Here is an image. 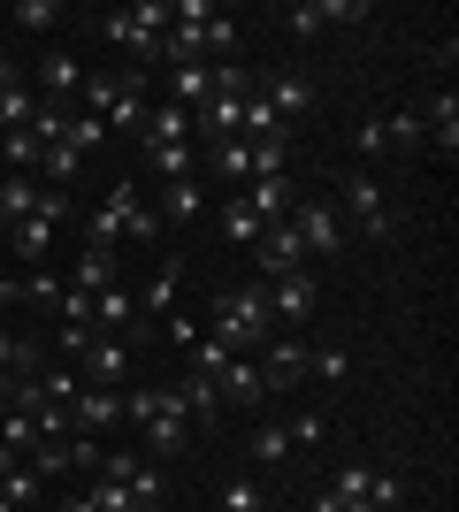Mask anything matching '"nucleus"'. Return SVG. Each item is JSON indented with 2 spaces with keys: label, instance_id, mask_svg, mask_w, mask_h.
Wrapping results in <instances>:
<instances>
[{
  "label": "nucleus",
  "instance_id": "obj_38",
  "mask_svg": "<svg viewBox=\"0 0 459 512\" xmlns=\"http://www.w3.org/2000/svg\"><path fill=\"white\" fill-rule=\"evenodd\" d=\"M383 130H391V153H421V146H429L421 115H383Z\"/></svg>",
  "mask_w": 459,
  "mask_h": 512
},
{
  "label": "nucleus",
  "instance_id": "obj_1",
  "mask_svg": "<svg viewBox=\"0 0 459 512\" xmlns=\"http://www.w3.org/2000/svg\"><path fill=\"white\" fill-rule=\"evenodd\" d=\"M207 337H215L222 352H253V360H261V344L276 337L268 291H261V283H230V291L215 299V321H207Z\"/></svg>",
  "mask_w": 459,
  "mask_h": 512
},
{
  "label": "nucleus",
  "instance_id": "obj_47",
  "mask_svg": "<svg viewBox=\"0 0 459 512\" xmlns=\"http://www.w3.org/2000/svg\"><path fill=\"white\" fill-rule=\"evenodd\" d=\"M8 85H23V69H16V54L0 46V92H8Z\"/></svg>",
  "mask_w": 459,
  "mask_h": 512
},
{
  "label": "nucleus",
  "instance_id": "obj_45",
  "mask_svg": "<svg viewBox=\"0 0 459 512\" xmlns=\"http://www.w3.org/2000/svg\"><path fill=\"white\" fill-rule=\"evenodd\" d=\"M161 337H169V344H176V352H192V344H199V337H207V329H199V321H192V314H169V321H161Z\"/></svg>",
  "mask_w": 459,
  "mask_h": 512
},
{
  "label": "nucleus",
  "instance_id": "obj_40",
  "mask_svg": "<svg viewBox=\"0 0 459 512\" xmlns=\"http://www.w3.org/2000/svg\"><path fill=\"white\" fill-rule=\"evenodd\" d=\"M85 497H92V512H138V497L123 490V482H100V474H92V490H85Z\"/></svg>",
  "mask_w": 459,
  "mask_h": 512
},
{
  "label": "nucleus",
  "instance_id": "obj_21",
  "mask_svg": "<svg viewBox=\"0 0 459 512\" xmlns=\"http://www.w3.org/2000/svg\"><path fill=\"white\" fill-rule=\"evenodd\" d=\"M115 276H123V260H115V253H100V245H85V253H77V283H69V291L100 299V291H108Z\"/></svg>",
  "mask_w": 459,
  "mask_h": 512
},
{
  "label": "nucleus",
  "instance_id": "obj_42",
  "mask_svg": "<svg viewBox=\"0 0 459 512\" xmlns=\"http://www.w3.org/2000/svg\"><path fill=\"white\" fill-rule=\"evenodd\" d=\"M138 467H146L138 451H108V444H100V467H92V474H100V482H131Z\"/></svg>",
  "mask_w": 459,
  "mask_h": 512
},
{
  "label": "nucleus",
  "instance_id": "obj_20",
  "mask_svg": "<svg viewBox=\"0 0 459 512\" xmlns=\"http://www.w3.org/2000/svg\"><path fill=\"white\" fill-rule=\"evenodd\" d=\"M8 245H16V260H23V268H39V260L54 253V222L23 214V222H8Z\"/></svg>",
  "mask_w": 459,
  "mask_h": 512
},
{
  "label": "nucleus",
  "instance_id": "obj_27",
  "mask_svg": "<svg viewBox=\"0 0 459 512\" xmlns=\"http://www.w3.org/2000/svg\"><path fill=\"white\" fill-rule=\"evenodd\" d=\"M222 237H230V245H245V253L261 245V214L245 207V192H238V199H222Z\"/></svg>",
  "mask_w": 459,
  "mask_h": 512
},
{
  "label": "nucleus",
  "instance_id": "obj_28",
  "mask_svg": "<svg viewBox=\"0 0 459 512\" xmlns=\"http://www.w3.org/2000/svg\"><path fill=\"white\" fill-rule=\"evenodd\" d=\"M207 169L230 176V184H253V146H245V138H222V146L207 153Z\"/></svg>",
  "mask_w": 459,
  "mask_h": 512
},
{
  "label": "nucleus",
  "instance_id": "obj_36",
  "mask_svg": "<svg viewBox=\"0 0 459 512\" xmlns=\"http://www.w3.org/2000/svg\"><path fill=\"white\" fill-rule=\"evenodd\" d=\"M253 146V138H245ZM253 176H291V138H261L253 146Z\"/></svg>",
  "mask_w": 459,
  "mask_h": 512
},
{
  "label": "nucleus",
  "instance_id": "obj_9",
  "mask_svg": "<svg viewBox=\"0 0 459 512\" xmlns=\"http://www.w3.org/2000/svg\"><path fill=\"white\" fill-rule=\"evenodd\" d=\"M176 291H184V260L169 253V260L146 276V291H138V321H146V329H161V321L176 314Z\"/></svg>",
  "mask_w": 459,
  "mask_h": 512
},
{
  "label": "nucleus",
  "instance_id": "obj_10",
  "mask_svg": "<svg viewBox=\"0 0 459 512\" xmlns=\"http://www.w3.org/2000/svg\"><path fill=\"white\" fill-rule=\"evenodd\" d=\"M261 100L276 107V123H284V130H299L306 107H314V77H306V69H284V77H268V85H261Z\"/></svg>",
  "mask_w": 459,
  "mask_h": 512
},
{
  "label": "nucleus",
  "instance_id": "obj_14",
  "mask_svg": "<svg viewBox=\"0 0 459 512\" xmlns=\"http://www.w3.org/2000/svg\"><path fill=\"white\" fill-rule=\"evenodd\" d=\"M85 77H92V69L77 62V54H62V46H54V54H46V62H39V85H31V92H39V100H54V107H62L69 92H85Z\"/></svg>",
  "mask_w": 459,
  "mask_h": 512
},
{
  "label": "nucleus",
  "instance_id": "obj_26",
  "mask_svg": "<svg viewBox=\"0 0 459 512\" xmlns=\"http://www.w3.org/2000/svg\"><path fill=\"white\" fill-rule=\"evenodd\" d=\"M138 138H176V146H192V115L184 107H146V123H138Z\"/></svg>",
  "mask_w": 459,
  "mask_h": 512
},
{
  "label": "nucleus",
  "instance_id": "obj_16",
  "mask_svg": "<svg viewBox=\"0 0 459 512\" xmlns=\"http://www.w3.org/2000/svg\"><path fill=\"white\" fill-rule=\"evenodd\" d=\"M245 207L261 214V230H268V222H284V214L299 207V184H291V176H253V184H245Z\"/></svg>",
  "mask_w": 459,
  "mask_h": 512
},
{
  "label": "nucleus",
  "instance_id": "obj_7",
  "mask_svg": "<svg viewBox=\"0 0 459 512\" xmlns=\"http://www.w3.org/2000/svg\"><path fill=\"white\" fill-rule=\"evenodd\" d=\"M131 207H138V184L131 176H123V184H115L108 199H100V207L85 214V245H100V253H115V245H123V230H131Z\"/></svg>",
  "mask_w": 459,
  "mask_h": 512
},
{
  "label": "nucleus",
  "instance_id": "obj_3",
  "mask_svg": "<svg viewBox=\"0 0 459 512\" xmlns=\"http://www.w3.org/2000/svg\"><path fill=\"white\" fill-rule=\"evenodd\" d=\"M337 199H345L337 214H352L368 237H391V230H398V207L383 199V184H375L368 169H345V176H337Z\"/></svg>",
  "mask_w": 459,
  "mask_h": 512
},
{
  "label": "nucleus",
  "instance_id": "obj_8",
  "mask_svg": "<svg viewBox=\"0 0 459 512\" xmlns=\"http://www.w3.org/2000/svg\"><path fill=\"white\" fill-rule=\"evenodd\" d=\"M253 268H261V283L291 276V268H314V260H306V245H299V230H291V214L261 230V245H253Z\"/></svg>",
  "mask_w": 459,
  "mask_h": 512
},
{
  "label": "nucleus",
  "instance_id": "obj_4",
  "mask_svg": "<svg viewBox=\"0 0 459 512\" xmlns=\"http://www.w3.org/2000/svg\"><path fill=\"white\" fill-rule=\"evenodd\" d=\"M261 291H268V314H276V337H284V329H306L314 306H322V276H314V268H291V276L261 283Z\"/></svg>",
  "mask_w": 459,
  "mask_h": 512
},
{
  "label": "nucleus",
  "instance_id": "obj_15",
  "mask_svg": "<svg viewBox=\"0 0 459 512\" xmlns=\"http://www.w3.org/2000/svg\"><path fill=\"white\" fill-rule=\"evenodd\" d=\"M421 130H429V146L452 161L459 153V92L444 85V92H429V107H421Z\"/></svg>",
  "mask_w": 459,
  "mask_h": 512
},
{
  "label": "nucleus",
  "instance_id": "obj_6",
  "mask_svg": "<svg viewBox=\"0 0 459 512\" xmlns=\"http://www.w3.org/2000/svg\"><path fill=\"white\" fill-rule=\"evenodd\" d=\"M77 375H85L92 390H123L131 383V337H92L85 352H77Z\"/></svg>",
  "mask_w": 459,
  "mask_h": 512
},
{
  "label": "nucleus",
  "instance_id": "obj_44",
  "mask_svg": "<svg viewBox=\"0 0 459 512\" xmlns=\"http://www.w3.org/2000/svg\"><path fill=\"white\" fill-rule=\"evenodd\" d=\"M291 451H314V444H322V413H314V406H306V413H291Z\"/></svg>",
  "mask_w": 459,
  "mask_h": 512
},
{
  "label": "nucleus",
  "instance_id": "obj_19",
  "mask_svg": "<svg viewBox=\"0 0 459 512\" xmlns=\"http://www.w3.org/2000/svg\"><path fill=\"white\" fill-rule=\"evenodd\" d=\"M138 436H146L153 459H176V451L192 444V421H184V413H153V421H138Z\"/></svg>",
  "mask_w": 459,
  "mask_h": 512
},
{
  "label": "nucleus",
  "instance_id": "obj_17",
  "mask_svg": "<svg viewBox=\"0 0 459 512\" xmlns=\"http://www.w3.org/2000/svg\"><path fill=\"white\" fill-rule=\"evenodd\" d=\"M207 100H215V69H207V62H176V69H169V107L199 115Z\"/></svg>",
  "mask_w": 459,
  "mask_h": 512
},
{
  "label": "nucleus",
  "instance_id": "obj_18",
  "mask_svg": "<svg viewBox=\"0 0 459 512\" xmlns=\"http://www.w3.org/2000/svg\"><path fill=\"white\" fill-rule=\"evenodd\" d=\"M261 375H268V390H291L306 375V344L299 337H268L261 344Z\"/></svg>",
  "mask_w": 459,
  "mask_h": 512
},
{
  "label": "nucleus",
  "instance_id": "obj_24",
  "mask_svg": "<svg viewBox=\"0 0 459 512\" xmlns=\"http://www.w3.org/2000/svg\"><path fill=\"white\" fill-rule=\"evenodd\" d=\"M146 169L161 176V184H176V176H199V169H192V146H176V138H146Z\"/></svg>",
  "mask_w": 459,
  "mask_h": 512
},
{
  "label": "nucleus",
  "instance_id": "obj_23",
  "mask_svg": "<svg viewBox=\"0 0 459 512\" xmlns=\"http://www.w3.org/2000/svg\"><path fill=\"white\" fill-rule=\"evenodd\" d=\"M39 176H0V230H8V222H23V214H39Z\"/></svg>",
  "mask_w": 459,
  "mask_h": 512
},
{
  "label": "nucleus",
  "instance_id": "obj_31",
  "mask_svg": "<svg viewBox=\"0 0 459 512\" xmlns=\"http://www.w3.org/2000/svg\"><path fill=\"white\" fill-rule=\"evenodd\" d=\"M306 375H322V383H345V375H352V344H314V352H306Z\"/></svg>",
  "mask_w": 459,
  "mask_h": 512
},
{
  "label": "nucleus",
  "instance_id": "obj_49",
  "mask_svg": "<svg viewBox=\"0 0 459 512\" xmlns=\"http://www.w3.org/2000/svg\"><path fill=\"white\" fill-rule=\"evenodd\" d=\"M0 512H16V505H8V497H0Z\"/></svg>",
  "mask_w": 459,
  "mask_h": 512
},
{
  "label": "nucleus",
  "instance_id": "obj_32",
  "mask_svg": "<svg viewBox=\"0 0 459 512\" xmlns=\"http://www.w3.org/2000/svg\"><path fill=\"white\" fill-rule=\"evenodd\" d=\"M62 16H69L62 0H16V8H8V23H16V31H54Z\"/></svg>",
  "mask_w": 459,
  "mask_h": 512
},
{
  "label": "nucleus",
  "instance_id": "obj_48",
  "mask_svg": "<svg viewBox=\"0 0 459 512\" xmlns=\"http://www.w3.org/2000/svg\"><path fill=\"white\" fill-rule=\"evenodd\" d=\"M54 512H92V497L77 490V497H62V505H54Z\"/></svg>",
  "mask_w": 459,
  "mask_h": 512
},
{
  "label": "nucleus",
  "instance_id": "obj_25",
  "mask_svg": "<svg viewBox=\"0 0 459 512\" xmlns=\"http://www.w3.org/2000/svg\"><path fill=\"white\" fill-rule=\"evenodd\" d=\"M0 497H8L16 512H39V505H46V474H31V467L16 459V467L0 474Z\"/></svg>",
  "mask_w": 459,
  "mask_h": 512
},
{
  "label": "nucleus",
  "instance_id": "obj_12",
  "mask_svg": "<svg viewBox=\"0 0 459 512\" xmlns=\"http://www.w3.org/2000/svg\"><path fill=\"white\" fill-rule=\"evenodd\" d=\"M123 421V390H77V398H69V428H77V436H108V428Z\"/></svg>",
  "mask_w": 459,
  "mask_h": 512
},
{
  "label": "nucleus",
  "instance_id": "obj_37",
  "mask_svg": "<svg viewBox=\"0 0 459 512\" xmlns=\"http://www.w3.org/2000/svg\"><path fill=\"white\" fill-rule=\"evenodd\" d=\"M199 54H222V62L238 54V23L222 16V8H215V16H207V31H199Z\"/></svg>",
  "mask_w": 459,
  "mask_h": 512
},
{
  "label": "nucleus",
  "instance_id": "obj_5",
  "mask_svg": "<svg viewBox=\"0 0 459 512\" xmlns=\"http://www.w3.org/2000/svg\"><path fill=\"white\" fill-rule=\"evenodd\" d=\"M291 230H299L306 260H329V253H345V214L329 207V199H299V207H291Z\"/></svg>",
  "mask_w": 459,
  "mask_h": 512
},
{
  "label": "nucleus",
  "instance_id": "obj_43",
  "mask_svg": "<svg viewBox=\"0 0 459 512\" xmlns=\"http://www.w3.org/2000/svg\"><path fill=\"white\" fill-rule=\"evenodd\" d=\"M352 153H368V161H375V153H391V130H383V115H368V123L352 130Z\"/></svg>",
  "mask_w": 459,
  "mask_h": 512
},
{
  "label": "nucleus",
  "instance_id": "obj_41",
  "mask_svg": "<svg viewBox=\"0 0 459 512\" xmlns=\"http://www.w3.org/2000/svg\"><path fill=\"white\" fill-rule=\"evenodd\" d=\"M100 138H108V123H100V115H69V130H62V146H77V153H92Z\"/></svg>",
  "mask_w": 459,
  "mask_h": 512
},
{
  "label": "nucleus",
  "instance_id": "obj_35",
  "mask_svg": "<svg viewBox=\"0 0 459 512\" xmlns=\"http://www.w3.org/2000/svg\"><path fill=\"white\" fill-rule=\"evenodd\" d=\"M253 451H261V467H284V459H291V428L261 421V428H253Z\"/></svg>",
  "mask_w": 459,
  "mask_h": 512
},
{
  "label": "nucleus",
  "instance_id": "obj_29",
  "mask_svg": "<svg viewBox=\"0 0 459 512\" xmlns=\"http://www.w3.org/2000/svg\"><path fill=\"white\" fill-rule=\"evenodd\" d=\"M0 375H39V344L23 329H0Z\"/></svg>",
  "mask_w": 459,
  "mask_h": 512
},
{
  "label": "nucleus",
  "instance_id": "obj_34",
  "mask_svg": "<svg viewBox=\"0 0 459 512\" xmlns=\"http://www.w3.org/2000/svg\"><path fill=\"white\" fill-rule=\"evenodd\" d=\"M0 444L16 451V459H31V444H39V421H31V413H16V406H8V413H0Z\"/></svg>",
  "mask_w": 459,
  "mask_h": 512
},
{
  "label": "nucleus",
  "instance_id": "obj_33",
  "mask_svg": "<svg viewBox=\"0 0 459 512\" xmlns=\"http://www.w3.org/2000/svg\"><path fill=\"white\" fill-rule=\"evenodd\" d=\"M123 490L138 497V512H161V505H169V482H161V467H153V459L131 474V482H123Z\"/></svg>",
  "mask_w": 459,
  "mask_h": 512
},
{
  "label": "nucleus",
  "instance_id": "obj_39",
  "mask_svg": "<svg viewBox=\"0 0 459 512\" xmlns=\"http://www.w3.org/2000/svg\"><path fill=\"white\" fill-rule=\"evenodd\" d=\"M215 505H222V512H261V482H253V474H238V482H222Z\"/></svg>",
  "mask_w": 459,
  "mask_h": 512
},
{
  "label": "nucleus",
  "instance_id": "obj_30",
  "mask_svg": "<svg viewBox=\"0 0 459 512\" xmlns=\"http://www.w3.org/2000/svg\"><path fill=\"white\" fill-rule=\"evenodd\" d=\"M31 115H39V92H31V77H23V85L0 92V130H31Z\"/></svg>",
  "mask_w": 459,
  "mask_h": 512
},
{
  "label": "nucleus",
  "instance_id": "obj_50",
  "mask_svg": "<svg viewBox=\"0 0 459 512\" xmlns=\"http://www.w3.org/2000/svg\"><path fill=\"white\" fill-rule=\"evenodd\" d=\"M161 512H169V505H161Z\"/></svg>",
  "mask_w": 459,
  "mask_h": 512
},
{
  "label": "nucleus",
  "instance_id": "obj_13",
  "mask_svg": "<svg viewBox=\"0 0 459 512\" xmlns=\"http://www.w3.org/2000/svg\"><path fill=\"white\" fill-rule=\"evenodd\" d=\"M360 16H368V0H291L284 8V23L299 31V39H314L322 23H360Z\"/></svg>",
  "mask_w": 459,
  "mask_h": 512
},
{
  "label": "nucleus",
  "instance_id": "obj_46",
  "mask_svg": "<svg viewBox=\"0 0 459 512\" xmlns=\"http://www.w3.org/2000/svg\"><path fill=\"white\" fill-rule=\"evenodd\" d=\"M123 237H131V245H153V237H161V214L138 199V207H131V230H123Z\"/></svg>",
  "mask_w": 459,
  "mask_h": 512
},
{
  "label": "nucleus",
  "instance_id": "obj_11",
  "mask_svg": "<svg viewBox=\"0 0 459 512\" xmlns=\"http://www.w3.org/2000/svg\"><path fill=\"white\" fill-rule=\"evenodd\" d=\"M215 390H222V406H261V398H268V375H261L253 352H230L222 375H215Z\"/></svg>",
  "mask_w": 459,
  "mask_h": 512
},
{
  "label": "nucleus",
  "instance_id": "obj_22",
  "mask_svg": "<svg viewBox=\"0 0 459 512\" xmlns=\"http://www.w3.org/2000/svg\"><path fill=\"white\" fill-rule=\"evenodd\" d=\"M199 207H207V199H199V176H176V184H161V230H169V222H199Z\"/></svg>",
  "mask_w": 459,
  "mask_h": 512
},
{
  "label": "nucleus",
  "instance_id": "obj_2",
  "mask_svg": "<svg viewBox=\"0 0 459 512\" xmlns=\"http://www.w3.org/2000/svg\"><path fill=\"white\" fill-rule=\"evenodd\" d=\"M161 31H169V0H138V8L100 16V39L123 46V54H138V62H153V54H161Z\"/></svg>",
  "mask_w": 459,
  "mask_h": 512
}]
</instances>
